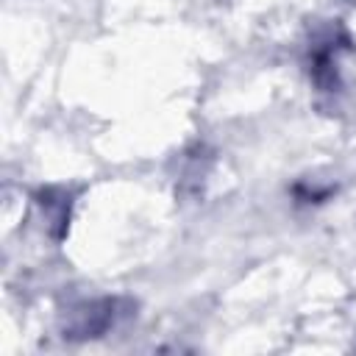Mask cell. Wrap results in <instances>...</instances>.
Instances as JSON below:
<instances>
[{
    "label": "cell",
    "instance_id": "1",
    "mask_svg": "<svg viewBox=\"0 0 356 356\" xmlns=\"http://www.w3.org/2000/svg\"><path fill=\"white\" fill-rule=\"evenodd\" d=\"M111 320H114V303L111 300L83 303L81 309H75L70 314L64 337H97L100 331H106L111 325Z\"/></svg>",
    "mask_w": 356,
    "mask_h": 356
}]
</instances>
